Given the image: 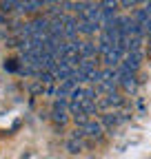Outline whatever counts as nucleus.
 Wrapping results in <instances>:
<instances>
[{
  "label": "nucleus",
  "mask_w": 151,
  "mask_h": 159,
  "mask_svg": "<svg viewBox=\"0 0 151 159\" xmlns=\"http://www.w3.org/2000/svg\"><path fill=\"white\" fill-rule=\"evenodd\" d=\"M142 60H144V53H142V51H129L118 69L124 71V73H134V75H136V71L142 66Z\"/></svg>",
  "instance_id": "1"
},
{
  "label": "nucleus",
  "mask_w": 151,
  "mask_h": 159,
  "mask_svg": "<svg viewBox=\"0 0 151 159\" xmlns=\"http://www.w3.org/2000/svg\"><path fill=\"white\" fill-rule=\"evenodd\" d=\"M78 20H87V22H93V25L100 27V20H102V5H100V2H87V9H85V13H82Z\"/></svg>",
  "instance_id": "2"
},
{
  "label": "nucleus",
  "mask_w": 151,
  "mask_h": 159,
  "mask_svg": "<svg viewBox=\"0 0 151 159\" xmlns=\"http://www.w3.org/2000/svg\"><path fill=\"white\" fill-rule=\"evenodd\" d=\"M51 115H53V122L62 126L67 119L71 117V113H69V102H65V99H56V102H53V111H51Z\"/></svg>",
  "instance_id": "3"
},
{
  "label": "nucleus",
  "mask_w": 151,
  "mask_h": 159,
  "mask_svg": "<svg viewBox=\"0 0 151 159\" xmlns=\"http://www.w3.org/2000/svg\"><path fill=\"white\" fill-rule=\"evenodd\" d=\"M122 60H124V53L118 47H113L111 51H107L102 55V64H105V69H118L122 64Z\"/></svg>",
  "instance_id": "4"
},
{
  "label": "nucleus",
  "mask_w": 151,
  "mask_h": 159,
  "mask_svg": "<svg viewBox=\"0 0 151 159\" xmlns=\"http://www.w3.org/2000/svg\"><path fill=\"white\" fill-rule=\"evenodd\" d=\"M122 93H118V91H113V93H107V95H102V97H98V108H118V106H122Z\"/></svg>",
  "instance_id": "5"
},
{
  "label": "nucleus",
  "mask_w": 151,
  "mask_h": 159,
  "mask_svg": "<svg viewBox=\"0 0 151 159\" xmlns=\"http://www.w3.org/2000/svg\"><path fill=\"white\" fill-rule=\"evenodd\" d=\"M118 75H120L118 86H120L124 93H136V89H138V80H136V75H134V73H124V71H120V69H118Z\"/></svg>",
  "instance_id": "6"
},
{
  "label": "nucleus",
  "mask_w": 151,
  "mask_h": 159,
  "mask_svg": "<svg viewBox=\"0 0 151 159\" xmlns=\"http://www.w3.org/2000/svg\"><path fill=\"white\" fill-rule=\"evenodd\" d=\"M124 119H127L124 113H120V111H111V113H105V115L100 117V122H102V126H107L109 130H113L118 124H122Z\"/></svg>",
  "instance_id": "7"
},
{
  "label": "nucleus",
  "mask_w": 151,
  "mask_h": 159,
  "mask_svg": "<svg viewBox=\"0 0 151 159\" xmlns=\"http://www.w3.org/2000/svg\"><path fill=\"white\" fill-rule=\"evenodd\" d=\"M98 55V44L91 40H82L80 42V60H96Z\"/></svg>",
  "instance_id": "8"
},
{
  "label": "nucleus",
  "mask_w": 151,
  "mask_h": 159,
  "mask_svg": "<svg viewBox=\"0 0 151 159\" xmlns=\"http://www.w3.org/2000/svg\"><path fill=\"white\" fill-rule=\"evenodd\" d=\"M76 86H78V84H76L73 80H69V82H62L58 89H56V97H58V99H65V102H69L71 95H73V91H76Z\"/></svg>",
  "instance_id": "9"
},
{
  "label": "nucleus",
  "mask_w": 151,
  "mask_h": 159,
  "mask_svg": "<svg viewBox=\"0 0 151 159\" xmlns=\"http://www.w3.org/2000/svg\"><path fill=\"white\" fill-rule=\"evenodd\" d=\"M85 135L93 137V139H100L102 137V122H98V119H89V122L82 126Z\"/></svg>",
  "instance_id": "10"
},
{
  "label": "nucleus",
  "mask_w": 151,
  "mask_h": 159,
  "mask_svg": "<svg viewBox=\"0 0 151 159\" xmlns=\"http://www.w3.org/2000/svg\"><path fill=\"white\" fill-rule=\"evenodd\" d=\"M45 7H47V2H42V0H25V2L18 5V11H22V13H36V11H40Z\"/></svg>",
  "instance_id": "11"
},
{
  "label": "nucleus",
  "mask_w": 151,
  "mask_h": 159,
  "mask_svg": "<svg viewBox=\"0 0 151 159\" xmlns=\"http://www.w3.org/2000/svg\"><path fill=\"white\" fill-rule=\"evenodd\" d=\"M78 31H80L82 35H87V40H89L96 31H100V27L93 25V22H87V20H78Z\"/></svg>",
  "instance_id": "12"
},
{
  "label": "nucleus",
  "mask_w": 151,
  "mask_h": 159,
  "mask_svg": "<svg viewBox=\"0 0 151 159\" xmlns=\"http://www.w3.org/2000/svg\"><path fill=\"white\" fill-rule=\"evenodd\" d=\"M67 150L73 152V155H76V152H80V150H82V142H80V139H73V137H71L69 142H67Z\"/></svg>",
  "instance_id": "13"
},
{
  "label": "nucleus",
  "mask_w": 151,
  "mask_h": 159,
  "mask_svg": "<svg viewBox=\"0 0 151 159\" xmlns=\"http://www.w3.org/2000/svg\"><path fill=\"white\" fill-rule=\"evenodd\" d=\"M38 82L40 84H51V82H56V75L51 71H42L40 75H38Z\"/></svg>",
  "instance_id": "14"
},
{
  "label": "nucleus",
  "mask_w": 151,
  "mask_h": 159,
  "mask_svg": "<svg viewBox=\"0 0 151 159\" xmlns=\"http://www.w3.org/2000/svg\"><path fill=\"white\" fill-rule=\"evenodd\" d=\"M16 62H18V60H13V57L7 60V62H5V69H7V71H20V66H18Z\"/></svg>",
  "instance_id": "15"
},
{
  "label": "nucleus",
  "mask_w": 151,
  "mask_h": 159,
  "mask_svg": "<svg viewBox=\"0 0 151 159\" xmlns=\"http://www.w3.org/2000/svg\"><path fill=\"white\" fill-rule=\"evenodd\" d=\"M18 5H20V2H11V0H9V2H2L0 7H2V11H13V9H18Z\"/></svg>",
  "instance_id": "16"
},
{
  "label": "nucleus",
  "mask_w": 151,
  "mask_h": 159,
  "mask_svg": "<svg viewBox=\"0 0 151 159\" xmlns=\"http://www.w3.org/2000/svg\"><path fill=\"white\" fill-rule=\"evenodd\" d=\"M138 2H136V0H122V2H120V7H131V9H134Z\"/></svg>",
  "instance_id": "17"
},
{
  "label": "nucleus",
  "mask_w": 151,
  "mask_h": 159,
  "mask_svg": "<svg viewBox=\"0 0 151 159\" xmlns=\"http://www.w3.org/2000/svg\"><path fill=\"white\" fill-rule=\"evenodd\" d=\"M144 11L149 13V18H151V2H144Z\"/></svg>",
  "instance_id": "18"
}]
</instances>
